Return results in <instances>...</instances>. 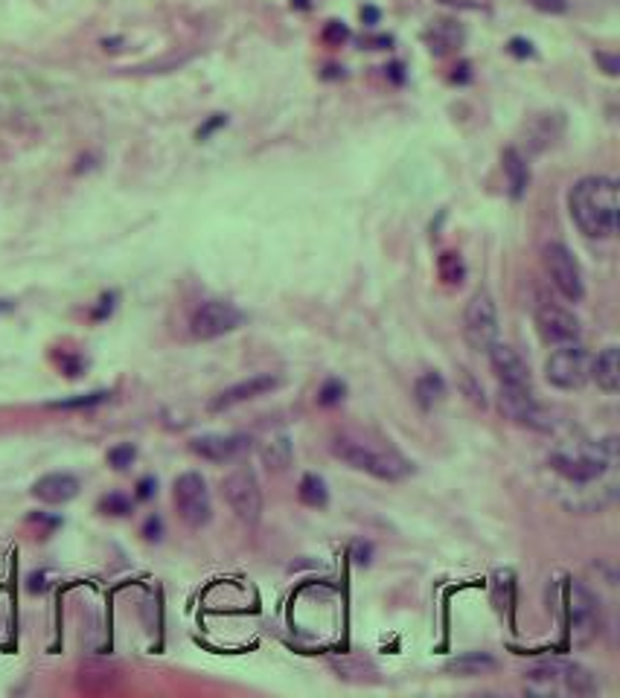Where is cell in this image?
Returning <instances> with one entry per match:
<instances>
[{"mask_svg": "<svg viewBox=\"0 0 620 698\" xmlns=\"http://www.w3.org/2000/svg\"><path fill=\"white\" fill-rule=\"evenodd\" d=\"M498 669V661L487 655V652H463L452 658L446 664V672L452 675H460V678H475V675H487V672H495Z\"/></svg>", "mask_w": 620, "mask_h": 698, "instance_id": "19", "label": "cell"}, {"mask_svg": "<svg viewBox=\"0 0 620 698\" xmlns=\"http://www.w3.org/2000/svg\"><path fill=\"white\" fill-rule=\"evenodd\" d=\"M344 396H347V384L341 379H327L324 381V387L318 390V405L335 408V405L344 402Z\"/></svg>", "mask_w": 620, "mask_h": 698, "instance_id": "28", "label": "cell"}, {"mask_svg": "<svg viewBox=\"0 0 620 698\" xmlns=\"http://www.w3.org/2000/svg\"><path fill=\"white\" fill-rule=\"evenodd\" d=\"M524 687L536 696H554L559 693V675H556L554 664H539V667L527 669L524 672Z\"/></svg>", "mask_w": 620, "mask_h": 698, "instance_id": "22", "label": "cell"}, {"mask_svg": "<svg viewBox=\"0 0 620 698\" xmlns=\"http://www.w3.org/2000/svg\"><path fill=\"white\" fill-rule=\"evenodd\" d=\"M99 303H102V306H99L97 312H94V320H105L108 315H111V309H114V294H105Z\"/></svg>", "mask_w": 620, "mask_h": 698, "instance_id": "37", "label": "cell"}, {"mask_svg": "<svg viewBox=\"0 0 620 698\" xmlns=\"http://www.w3.org/2000/svg\"><path fill=\"white\" fill-rule=\"evenodd\" d=\"M539 9H545V12H559V9H565V0H533Z\"/></svg>", "mask_w": 620, "mask_h": 698, "instance_id": "38", "label": "cell"}, {"mask_svg": "<svg viewBox=\"0 0 620 698\" xmlns=\"http://www.w3.org/2000/svg\"><path fill=\"white\" fill-rule=\"evenodd\" d=\"M487 355H490L492 373L501 381V387H530V367L516 349L495 341L487 349Z\"/></svg>", "mask_w": 620, "mask_h": 698, "instance_id": "14", "label": "cell"}, {"mask_svg": "<svg viewBox=\"0 0 620 698\" xmlns=\"http://www.w3.org/2000/svg\"><path fill=\"white\" fill-rule=\"evenodd\" d=\"M559 134H562V117L559 114H539L527 128V137H530L527 143H530L533 152H542V149L554 146Z\"/></svg>", "mask_w": 620, "mask_h": 698, "instance_id": "20", "label": "cell"}, {"mask_svg": "<svg viewBox=\"0 0 620 698\" xmlns=\"http://www.w3.org/2000/svg\"><path fill=\"white\" fill-rule=\"evenodd\" d=\"M437 274L446 286H460L466 280V265H463V256L455 254V251H446L437 259Z\"/></svg>", "mask_w": 620, "mask_h": 698, "instance_id": "26", "label": "cell"}, {"mask_svg": "<svg viewBox=\"0 0 620 698\" xmlns=\"http://www.w3.org/2000/svg\"><path fill=\"white\" fill-rule=\"evenodd\" d=\"M172 498H175V507L181 512V518L190 527L201 530V527L210 524V518H213L210 489H207V480L198 475V472H184V475L175 477Z\"/></svg>", "mask_w": 620, "mask_h": 698, "instance_id": "7", "label": "cell"}, {"mask_svg": "<svg viewBox=\"0 0 620 698\" xmlns=\"http://www.w3.org/2000/svg\"><path fill=\"white\" fill-rule=\"evenodd\" d=\"M225 498L239 521L257 524L262 515V489L257 475L248 466H239L225 477Z\"/></svg>", "mask_w": 620, "mask_h": 698, "instance_id": "10", "label": "cell"}, {"mask_svg": "<svg viewBox=\"0 0 620 698\" xmlns=\"http://www.w3.org/2000/svg\"><path fill=\"white\" fill-rule=\"evenodd\" d=\"M225 123H228V120H225V117H222V114H216V117H213V120H210V123H204V126L198 128V140H204V137H210V134H213V131H216V128H219V126H225Z\"/></svg>", "mask_w": 620, "mask_h": 698, "instance_id": "36", "label": "cell"}, {"mask_svg": "<svg viewBox=\"0 0 620 698\" xmlns=\"http://www.w3.org/2000/svg\"><path fill=\"white\" fill-rule=\"evenodd\" d=\"M536 329L542 335L545 344H554V347H562V344H574L580 341V318L559 306V303H551V300H542L536 306Z\"/></svg>", "mask_w": 620, "mask_h": 698, "instance_id": "12", "label": "cell"}, {"mask_svg": "<svg viewBox=\"0 0 620 698\" xmlns=\"http://www.w3.org/2000/svg\"><path fill=\"white\" fill-rule=\"evenodd\" d=\"M463 338L475 352H487L498 341V309L490 291H475L463 312Z\"/></svg>", "mask_w": 620, "mask_h": 698, "instance_id": "5", "label": "cell"}, {"mask_svg": "<svg viewBox=\"0 0 620 698\" xmlns=\"http://www.w3.org/2000/svg\"><path fill=\"white\" fill-rule=\"evenodd\" d=\"M504 172H507L513 198H522L527 184H530V169H527V160L522 158L519 149H507V152H504Z\"/></svg>", "mask_w": 620, "mask_h": 698, "instance_id": "23", "label": "cell"}, {"mask_svg": "<svg viewBox=\"0 0 620 698\" xmlns=\"http://www.w3.org/2000/svg\"><path fill=\"white\" fill-rule=\"evenodd\" d=\"M76 495H79V477L67 472H53L33 483V498H38L41 504H67Z\"/></svg>", "mask_w": 620, "mask_h": 698, "instance_id": "16", "label": "cell"}, {"mask_svg": "<svg viewBox=\"0 0 620 698\" xmlns=\"http://www.w3.org/2000/svg\"><path fill=\"white\" fill-rule=\"evenodd\" d=\"M134 457H137V448L131 443L114 445V448L108 451V463H111V469H117V472L129 469L131 463H134Z\"/></svg>", "mask_w": 620, "mask_h": 698, "instance_id": "30", "label": "cell"}, {"mask_svg": "<svg viewBox=\"0 0 620 698\" xmlns=\"http://www.w3.org/2000/svg\"><path fill=\"white\" fill-rule=\"evenodd\" d=\"M618 463V445H615V437L603 440L597 445H588L577 454H568V451H556L551 457V466H554L559 475L565 477L568 483L574 486H591L597 483L606 472H612Z\"/></svg>", "mask_w": 620, "mask_h": 698, "instance_id": "3", "label": "cell"}, {"mask_svg": "<svg viewBox=\"0 0 620 698\" xmlns=\"http://www.w3.org/2000/svg\"><path fill=\"white\" fill-rule=\"evenodd\" d=\"M297 495H300V501H303L306 507L321 509L329 504L327 483H324V477H318V475L303 477V480H300V489H297Z\"/></svg>", "mask_w": 620, "mask_h": 698, "instance_id": "24", "label": "cell"}, {"mask_svg": "<svg viewBox=\"0 0 620 698\" xmlns=\"http://www.w3.org/2000/svg\"><path fill=\"white\" fill-rule=\"evenodd\" d=\"M556 675H559V693H574V696H594L600 690L597 675L583 664H568L556 661Z\"/></svg>", "mask_w": 620, "mask_h": 698, "instance_id": "17", "label": "cell"}, {"mask_svg": "<svg viewBox=\"0 0 620 698\" xmlns=\"http://www.w3.org/2000/svg\"><path fill=\"white\" fill-rule=\"evenodd\" d=\"M460 381H463V390H466L469 402H472V405H478V408H484V405H487V399H484V390L475 384V379L463 370V373H460Z\"/></svg>", "mask_w": 620, "mask_h": 698, "instance_id": "31", "label": "cell"}, {"mask_svg": "<svg viewBox=\"0 0 620 698\" xmlns=\"http://www.w3.org/2000/svg\"><path fill=\"white\" fill-rule=\"evenodd\" d=\"M242 320H245V315L228 300H207L193 312L190 332L198 341H213V338H222V335L233 332Z\"/></svg>", "mask_w": 620, "mask_h": 698, "instance_id": "11", "label": "cell"}, {"mask_svg": "<svg viewBox=\"0 0 620 698\" xmlns=\"http://www.w3.org/2000/svg\"><path fill=\"white\" fill-rule=\"evenodd\" d=\"M446 390L449 387H446V379L440 373H425L414 384V399H417V405L423 411H431L434 405H440L446 399Z\"/></svg>", "mask_w": 620, "mask_h": 698, "instance_id": "21", "label": "cell"}, {"mask_svg": "<svg viewBox=\"0 0 620 698\" xmlns=\"http://www.w3.org/2000/svg\"><path fill=\"white\" fill-rule=\"evenodd\" d=\"M574 224L591 239H612L618 233V184L606 175H588L568 192Z\"/></svg>", "mask_w": 620, "mask_h": 698, "instance_id": "1", "label": "cell"}, {"mask_svg": "<svg viewBox=\"0 0 620 698\" xmlns=\"http://www.w3.org/2000/svg\"><path fill=\"white\" fill-rule=\"evenodd\" d=\"M155 492H158V480L155 477H143L137 483V501H149V498H155Z\"/></svg>", "mask_w": 620, "mask_h": 698, "instance_id": "34", "label": "cell"}, {"mask_svg": "<svg viewBox=\"0 0 620 698\" xmlns=\"http://www.w3.org/2000/svg\"><path fill=\"white\" fill-rule=\"evenodd\" d=\"M565 611H568V632L577 646H588L603 632V608L594 591H588L583 582H571L565 588Z\"/></svg>", "mask_w": 620, "mask_h": 698, "instance_id": "4", "label": "cell"}, {"mask_svg": "<svg viewBox=\"0 0 620 698\" xmlns=\"http://www.w3.org/2000/svg\"><path fill=\"white\" fill-rule=\"evenodd\" d=\"M588 379H594V384L603 393H618L620 390V352L618 347H606L591 364H588Z\"/></svg>", "mask_w": 620, "mask_h": 698, "instance_id": "18", "label": "cell"}, {"mask_svg": "<svg viewBox=\"0 0 620 698\" xmlns=\"http://www.w3.org/2000/svg\"><path fill=\"white\" fill-rule=\"evenodd\" d=\"M498 408L516 425H524L530 431H554V416L548 408H542L530 387H501Z\"/></svg>", "mask_w": 620, "mask_h": 698, "instance_id": "9", "label": "cell"}, {"mask_svg": "<svg viewBox=\"0 0 620 698\" xmlns=\"http://www.w3.org/2000/svg\"><path fill=\"white\" fill-rule=\"evenodd\" d=\"M347 38H350V32H347V27H344V24H338V21H329L327 30H324V41H327V44L341 47Z\"/></svg>", "mask_w": 620, "mask_h": 698, "instance_id": "32", "label": "cell"}, {"mask_svg": "<svg viewBox=\"0 0 620 698\" xmlns=\"http://www.w3.org/2000/svg\"><path fill=\"white\" fill-rule=\"evenodd\" d=\"M248 440L245 437H230V434H204V437H196L190 448L193 454H198L201 460H210V463H230L236 460L242 451H248Z\"/></svg>", "mask_w": 620, "mask_h": 698, "instance_id": "15", "label": "cell"}, {"mask_svg": "<svg viewBox=\"0 0 620 698\" xmlns=\"http://www.w3.org/2000/svg\"><path fill=\"white\" fill-rule=\"evenodd\" d=\"M99 512L102 515H129L131 512V498H126L123 492H108L99 498Z\"/></svg>", "mask_w": 620, "mask_h": 698, "instance_id": "29", "label": "cell"}, {"mask_svg": "<svg viewBox=\"0 0 620 698\" xmlns=\"http://www.w3.org/2000/svg\"><path fill=\"white\" fill-rule=\"evenodd\" d=\"M280 384H283V379H280V376H274V373H257V376H251V379L236 381V384L225 387V390L210 402V411L213 413L230 411V408H236V405H242V402L260 399V396H265V393L277 390Z\"/></svg>", "mask_w": 620, "mask_h": 698, "instance_id": "13", "label": "cell"}, {"mask_svg": "<svg viewBox=\"0 0 620 698\" xmlns=\"http://www.w3.org/2000/svg\"><path fill=\"white\" fill-rule=\"evenodd\" d=\"M262 460H265L271 469H286L289 460H292V443H289V437H286V434L271 437L268 443L262 445Z\"/></svg>", "mask_w": 620, "mask_h": 698, "instance_id": "25", "label": "cell"}, {"mask_svg": "<svg viewBox=\"0 0 620 698\" xmlns=\"http://www.w3.org/2000/svg\"><path fill=\"white\" fill-rule=\"evenodd\" d=\"M62 370H65V376L76 379V376H82V370H85V361H82V358H76V355H67L65 361H62Z\"/></svg>", "mask_w": 620, "mask_h": 698, "instance_id": "35", "label": "cell"}, {"mask_svg": "<svg viewBox=\"0 0 620 698\" xmlns=\"http://www.w3.org/2000/svg\"><path fill=\"white\" fill-rule=\"evenodd\" d=\"M588 352L580 347V341L574 344H562L551 352V358L545 361V379L554 384L556 390H580L588 381Z\"/></svg>", "mask_w": 620, "mask_h": 698, "instance_id": "8", "label": "cell"}, {"mask_svg": "<svg viewBox=\"0 0 620 698\" xmlns=\"http://www.w3.org/2000/svg\"><path fill=\"white\" fill-rule=\"evenodd\" d=\"M332 454L338 460H344L347 466H353L356 472H364V475L376 477V480H388V483L405 480L414 472L411 463L402 454L385 451V448H373L364 440H353V437H335L332 440Z\"/></svg>", "mask_w": 620, "mask_h": 698, "instance_id": "2", "label": "cell"}, {"mask_svg": "<svg viewBox=\"0 0 620 698\" xmlns=\"http://www.w3.org/2000/svg\"><path fill=\"white\" fill-rule=\"evenodd\" d=\"M111 393L108 390H97V393H85V396H76V399H62V402H53L50 408H59V411H79V408H97L102 402H108Z\"/></svg>", "mask_w": 620, "mask_h": 698, "instance_id": "27", "label": "cell"}, {"mask_svg": "<svg viewBox=\"0 0 620 698\" xmlns=\"http://www.w3.org/2000/svg\"><path fill=\"white\" fill-rule=\"evenodd\" d=\"M510 50L516 53V56H530L533 50H530V44H524L522 38H513V44H510Z\"/></svg>", "mask_w": 620, "mask_h": 698, "instance_id": "39", "label": "cell"}, {"mask_svg": "<svg viewBox=\"0 0 620 698\" xmlns=\"http://www.w3.org/2000/svg\"><path fill=\"white\" fill-rule=\"evenodd\" d=\"M143 536L149 541H161L164 539V521L158 515H149L146 524H143Z\"/></svg>", "mask_w": 620, "mask_h": 698, "instance_id": "33", "label": "cell"}, {"mask_svg": "<svg viewBox=\"0 0 620 698\" xmlns=\"http://www.w3.org/2000/svg\"><path fill=\"white\" fill-rule=\"evenodd\" d=\"M542 262H545V271H548V277H551L556 291H559L568 303H580V300L586 297V283H583L580 262L574 259V254H571L562 242L545 245Z\"/></svg>", "mask_w": 620, "mask_h": 698, "instance_id": "6", "label": "cell"}]
</instances>
